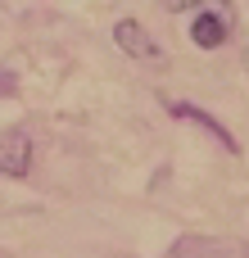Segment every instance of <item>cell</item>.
Returning a JSON list of instances; mask_svg holds the SVG:
<instances>
[{
  "label": "cell",
  "mask_w": 249,
  "mask_h": 258,
  "mask_svg": "<svg viewBox=\"0 0 249 258\" xmlns=\"http://www.w3.org/2000/svg\"><path fill=\"white\" fill-rule=\"evenodd\" d=\"M163 109H168V118H186V122H195V127H204L227 154H240V141L222 127V118H213L209 109H200V104H191V100H163Z\"/></svg>",
  "instance_id": "1"
},
{
  "label": "cell",
  "mask_w": 249,
  "mask_h": 258,
  "mask_svg": "<svg viewBox=\"0 0 249 258\" xmlns=\"http://www.w3.org/2000/svg\"><path fill=\"white\" fill-rule=\"evenodd\" d=\"M27 172H32V136H27L23 127L0 132V177L23 181Z\"/></svg>",
  "instance_id": "2"
},
{
  "label": "cell",
  "mask_w": 249,
  "mask_h": 258,
  "mask_svg": "<svg viewBox=\"0 0 249 258\" xmlns=\"http://www.w3.org/2000/svg\"><path fill=\"white\" fill-rule=\"evenodd\" d=\"M227 36H231V14L195 9V18H191V45H200V50H218V45H227Z\"/></svg>",
  "instance_id": "3"
},
{
  "label": "cell",
  "mask_w": 249,
  "mask_h": 258,
  "mask_svg": "<svg viewBox=\"0 0 249 258\" xmlns=\"http://www.w3.org/2000/svg\"><path fill=\"white\" fill-rule=\"evenodd\" d=\"M113 45L132 59H159V41L136 23V18H118L113 23Z\"/></svg>",
  "instance_id": "4"
},
{
  "label": "cell",
  "mask_w": 249,
  "mask_h": 258,
  "mask_svg": "<svg viewBox=\"0 0 249 258\" xmlns=\"http://www.w3.org/2000/svg\"><path fill=\"white\" fill-rule=\"evenodd\" d=\"M168 5V14H195V9H204V0H163Z\"/></svg>",
  "instance_id": "5"
},
{
  "label": "cell",
  "mask_w": 249,
  "mask_h": 258,
  "mask_svg": "<svg viewBox=\"0 0 249 258\" xmlns=\"http://www.w3.org/2000/svg\"><path fill=\"white\" fill-rule=\"evenodd\" d=\"M245 73H249V45H245Z\"/></svg>",
  "instance_id": "6"
}]
</instances>
